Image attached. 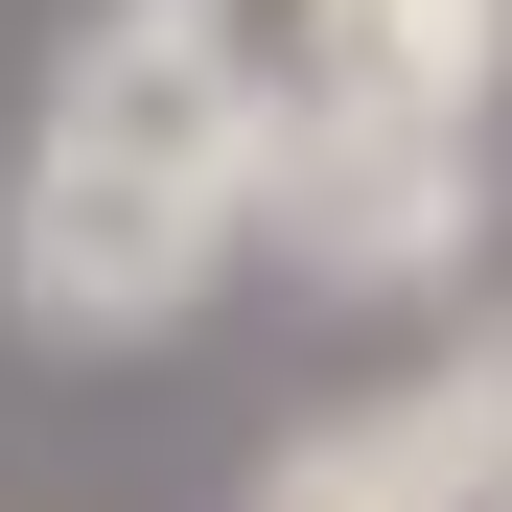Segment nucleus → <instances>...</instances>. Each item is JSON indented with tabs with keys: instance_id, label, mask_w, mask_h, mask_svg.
<instances>
[{
	"instance_id": "6",
	"label": "nucleus",
	"mask_w": 512,
	"mask_h": 512,
	"mask_svg": "<svg viewBox=\"0 0 512 512\" xmlns=\"http://www.w3.org/2000/svg\"><path fill=\"white\" fill-rule=\"evenodd\" d=\"M466 419H489V489H512V326H489V350H466Z\"/></svg>"
},
{
	"instance_id": "3",
	"label": "nucleus",
	"mask_w": 512,
	"mask_h": 512,
	"mask_svg": "<svg viewBox=\"0 0 512 512\" xmlns=\"http://www.w3.org/2000/svg\"><path fill=\"white\" fill-rule=\"evenodd\" d=\"M140 24L210 70V117H233L256 163H303V140L373 117V0H140Z\"/></svg>"
},
{
	"instance_id": "2",
	"label": "nucleus",
	"mask_w": 512,
	"mask_h": 512,
	"mask_svg": "<svg viewBox=\"0 0 512 512\" xmlns=\"http://www.w3.org/2000/svg\"><path fill=\"white\" fill-rule=\"evenodd\" d=\"M256 233L303 256V280H466L489 256V117H350V140H303V163H256Z\"/></svg>"
},
{
	"instance_id": "1",
	"label": "nucleus",
	"mask_w": 512,
	"mask_h": 512,
	"mask_svg": "<svg viewBox=\"0 0 512 512\" xmlns=\"http://www.w3.org/2000/svg\"><path fill=\"white\" fill-rule=\"evenodd\" d=\"M256 256V140L210 117V70L140 24H70L47 117H24V187H0V303L47 326V350H140V326H187L210 280Z\"/></svg>"
},
{
	"instance_id": "5",
	"label": "nucleus",
	"mask_w": 512,
	"mask_h": 512,
	"mask_svg": "<svg viewBox=\"0 0 512 512\" xmlns=\"http://www.w3.org/2000/svg\"><path fill=\"white\" fill-rule=\"evenodd\" d=\"M512 0H373V117H489Z\"/></svg>"
},
{
	"instance_id": "7",
	"label": "nucleus",
	"mask_w": 512,
	"mask_h": 512,
	"mask_svg": "<svg viewBox=\"0 0 512 512\" xmlns=\"http://www.w3.org/2000/svg\"><path fill=\"white\" fill-rule=\"evenodd\" d=\"M489 512H512V489H489Z\"/></svg>"
},
{
	"instance_id": "4",
	"label": "nucleus",
	"mask_w": 512,
	"mask_h": 512,
	"mask_svg": "<svg viewBox=\"0 0 512 512\" xmlns=\"http://www.w3.org/2000/svg\"><path fill=\"white\" fill-rule=\"evenodd\" d=\"M233 512H489V419H466V373H396L350 419H303Z\"/></svg>"
}]
</instances>
